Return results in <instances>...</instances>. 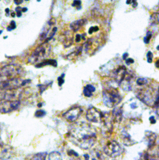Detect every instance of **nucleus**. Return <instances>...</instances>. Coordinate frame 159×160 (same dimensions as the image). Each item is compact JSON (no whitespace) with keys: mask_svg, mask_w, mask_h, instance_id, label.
<instances>
[{"mask_svg":"<svg viewBox=\"0 0 159 160\" xmlns=\"http://www.w3.org/2000/svg\"><path fill=\"white\" fill-rule=\"evenodd\" d=\"M26 1H28V0H26Z\"/></svg>","mask_w":159,"mask_h":160,"instance_id":"ea45409f","label":"nucleus"},{"mask_svg":"<svg viewBox=\"0 0 159 160\" xmlns=\"http://www.w3.org/2000/svg\"><path fill=\"white\" fill-rule=\"evenodd\" d=\"M129 53H125L123 55V59L124 60H126L127 59V57L129 56Z\"/></svg>","mask_w":159,"mask_h":160,"instance_id":"72a5a7b5","label":"nucleus"},{"mask_svg":"<svg viewBox=\"0 0 159 160\" xmlns=\"http://www.w3.org/2000/svg\"><path fill=\"white\" fill-rule=\"evenodd\" d=\"M15 13H14V12H13V13H11V16H12V17H15Z\"/></svg>","mask_w":159,"mask_h":160,"instance_id":"e433bc0d","label":"nucleus"},{"mask_svg":"<svg viewBox=\"0 0 159 160\" xmlns=\"http://www.w3.org/2000/svg\"><path fill=\"white\" fill-rule=\"evenodd\" d=\"M134 62V61L133 59H132V58H129V59H126L125 62H126V64L127 65L129 66L131 64L133 63Z\"/></svg>","mask_w":159,"mask_h":160,"instance_id":"c85d7f7f","label":"nucleus"},{"mask_svg":"<svg viewBox=\"0 0 159 160\" xmlns=\"http://www.w3.org/2000/svg\"><path fill=\"white\" fill-rule=\"evenodd\" d=\"M81 1L79 0H75L72 6L73 7H76L77 9H79L81 8Z\"/></svg>","mask_w":159,"mask_h":160,"instance_id":"a878e982","label":"nucleus"},{"mask_svg":"<svg viewBox=\"0 0 159 160\" xmlns=\"http://www.w3.org/2000/svg\"><path fill=\"white\" fill-rule=\"evenodd\" d=\"M83 110L80 106H73L63 113V116L68 122H74L79 118Z\"/></svg>","mask_w":159,"mask_h":160,"instance_id":"9d476101","label":"nucleus"},{"mask_svg":"<svg viewBox=\"0 0 159 160\" xmlns=\"http://www.w3.org/2000/svg\"><path fill=\"white\" fill-rule=\"evenodd\" d=\"M152 36V32H150V31L147 32V33L146 36L144 38V43L147 44L149 43Z\"/></svg>","mask_w":159,"mask_h":160,"instance_id":"4be33fe9","label":"nucleus"},{"mask_svg":"<svg viewBox=\"0 0 159 160\" xmlns=\"http://www.w3.org/2000/svg\"><path fill=\"white\" fill-rule=\"evenodd\" d=\"M152 20L153 21V22H155V23L157 22L158 23L159 22V15L158 13H155L153 14L152 17Z\"/></svg>","mask_w":159,"mask_h":160,"instance_id":"bb28decb","label":"nucleus"},{"mask_svg":"<svg viewBox=\"0 0 159 160\" xmlns=\"http://www.w3.org/2000/svg\"><path fill=\"white\" fill-rule=\"evenodd\" d=\"M74 37L73 32H65L64 35V38L63 39V44L65 48H69L71 47L74 43Z\"/></svg>","mask_w":159,"mask_h":160,"instance_id":"ddd939ff","label":"nucleus"},{"mask_svg":"<svg viewBox=\"0 0 159 160\" xmlns=\"http://www.w3.org/2000/svg\"><path fill=\"white\" fill-rule=\"evenodd\" d=\"M16 11L17 12V16L18 17H20L21 15V8L17 7L16 8Z\"/></svg>","mask_w":159,"mask_h":160,"instance_id":"c756f323","label":"nucleus"},{"mask_svg":"<svg viewBox=\"0 0 159 160\" xmlns=\"http://www.w3.org/2000/svg\"><path fill=\"white\" fill-rule=\"evenodd\" d=\"M46 153H39L34 155L31 160H46Z\"/></svg>","mask_w":159,"mask_h":160,"instance_id":"aec40b11","label":"nucleus"},{"mask_svg":"<svg viewBox=\"0 0 159 160\" xmlns=\"http://www.w3.org/2000/svg\"><path fill=\"white\" fill-rule=\"evenodd\" d=\"M13 149L8 145L4 143L0 140V159L7 160L12 157L13 154Z\"/></svg>","mask_w":159,"mask_h":160,"instance_id":"9b49d317","label":"nucleus"},{"mask_svg":"<svg viewBox=\"0 0 159 160\" xmlns=\"http://www.w3.org/2000/svg\"><path fill=\"white\" fill-rule=\"evenodd\" d=\"M105 154L112 158L119 157L122 153V148L115 141H112L106 143L104 148Z\"/></svg>","mask_w":159,"mask_h":160,"instance_id":"0eeeda50","label":"nucleus"},{"mask_svg":"<svg viewBox=\"0 0 159 160\" xmlns=\"http://www.w3.org/2000/svg\"><path fill=\"white\" fill-rule=\"evenodd\" d=\"M70 133L73 143L84 149L91 148L97 140L95 130L90 124L84 122L75 125Z\"/></svg>","mask_w":159,"mask_h":160,"instance_id":"f257e3e1","label":"nucleus"},{"mask_svg":"<svg viewBox=\"0 0 159 160\" xmlns=\"http://www.w3.org/2000/svg\"><path fill=\"white\" fill-rule=\"evenodd\" d=\"M27 8H23L22 9V11L24 12H26V11H27Z\"/></svg>","mask_w":159,"mask_h":160,"instance_id":"c9c22d12","label":"nucleus"},{"mask_svg":"<svg viewBox=\"0 0 159 160\" xmlns=\"http://www.w3.org/2000/svg\"><path fill=\"white\" fill-rule=\"evenodd\" d=\"M2 31H0V34H1V33H2Z\"/></svg>","mask_w":159,"mask_h":160,"instance_id":"58836bf2","label":"nucleus"},{"mask_svg":"<svg viewBox=\"0 0 159 160\" xmlns=\"http://www.w3.org/2000/svg\"><path fill=\"white\" fill-rule=\"evenodd\" d=\"M87 19H82L76 21L72 22L70 25V28L73 32H78L85 24Z\"/></svg>","mask_w":159,"mask_h":160,"instance_id":"4468645a","label":"nucleus"},{"mask_svg":"<svg viewBox=\"0 0 159 160\" xmlns=\"http://www.w3.org/2000/svg\"><path fill=\"white\" fill-rule=\"evenodd\" d=\"M57 62L56 60L49 59V60H46L44 61H42V62L39 63L38 64L36 65V67L41 68L46 65H51L53 66H57Z\"/></svg>","mask_w":159,"mask_h":160,"instance_id":"f3484780","label":"nucleus"},{"mask_svg":"<svg viewBox=\"0 0 159 160\" xmlns=\"http://www.w3.org/2000/svg\"><path fill=\"white\" fill-rule=\"evenodd\" d=\"M49 160H63L61 156L57 152H53L49 154Z\"/></svg>","mask_w":159,"mask_h":160,"instance_id":"6ab92c4d","label":"nucleus"},{"mask_svg":"<svg viewBox=\"0 0 159 160\" xmlns=\"http://www.w3.org/2000/svg\"><path fill=\"white\" fill-rule=\"evenodd\" d=\"M96 90V88L91 84H87L84 87L83 89V94L87 98H91L93 95V93Z\"/></svg>","mask_w":159,"mask_h":160,"instance_id":"2eb2a0df","label":"nucleus"},{"mask_svg":"<svg viewBox=\"0 0 159 160\" xmlns=\"http://www.w3.org/2000/svg\"><path fill=\"white\" fill-rule=\"evenodd\" d=\"M21 104L19 100H6L0 102V112L8 113L18 109Z\"/></svg>","mask_w":159,"mask_h":160,"instance_id":"6e6552de","label":"nucleus"},{"mask_svg":"<svg viewBox=\"0 0 159 160\" xmlns=\"http://www.w3.org/2000/svg\"><path fill=\"white\" fill-rule=\"evenodd\" d=\"M146 86L145 87H143L136 91V97L149 107L158 108V87H154L152 84Z\"/></svg>","mask_w":159,"mask_h":160,"instance_id":"f03ea898","label":"nucleus"},{"mask_svg":"<svg viewBox=\"0 0 159 160\" xmlns=\"http://www.w3.org/2000/svg\"><path fill=\"white\" fill-rule=\"evenodd\" d=\"M64 76H65V74H62L60 77L58 78V85L59 86H61L63 84V83L64 82V80L63 79Z\"/></svg>","mask_w":159,"mask_h":160,"instance_id":"393cba45","label":"nucleus"},{"mask_svg":"<svg viewBox=\"0 0 159 160\" xmlns=\"http://www.w3.org/2000/svg\"><path fill=\"white\" fill-rule=\"evenodd\" d=\"M14 2L16 4L19 5L22 2L23 0H14Z\"/></svg>","mask_w":159,"mask_h":160,"instance_id":"473e14b6","label":"nucleus"},{"mask_svg":"<svg viewBox=\"0 0 159 160\" xmlns=\"http://www.w3.org/2000/svg\"><path fill=\"white\" fill-rule=\"evenodd\" d=\"M6 11L7 13H8V12H9V9H8V8H7V9H6Z\"/></svg>","mask_w":159,"mask_h":160,"instance_id":"4c0bfd02","label":"nucleus"},{"mask_svg":"<svg viewBox=\"0 0 159 160\" xmlns=\"http://www.w3.org/2000/svg\"><path fill=\"white\" fill-rule=\"evenodd\" d=\"M130 107L131 108L133 109V110L137 108V104H136V102H133V103H132L131 104H130Z\"/></svg>","mask_w":159,"mask_h":160,"instance_id":"7c9ffc66","label":"nucleus"},{"mask_svg":"<svg viewBox=\"0 0 159 160\" xmlns=\"http://www.w3.org/2000/svg\"><path fill=\"white\" fill-rule=\"evenodd\" d=\"M123 110L122 107H115L112 112V119L114 122L119 123L122 120Z\"/></svg>","mask_w":159,"mask_h":160,"instance_id":"f8f14e48","label":"nucleus"},{"mask_svg":"<svg viewBox=\"0 0 159 160\" xmlns=\"http://www.w3.org/2000/svg\"><path fill=\"white\" fill-rule=\"evenodd\" d=\"M23 69L19 66L16 65L6 66L0 69V78H6V79H8L19 78L23 75Z\"/></svg>","mask_w":159,"mask_h":160,"instance_id":"423d86ee","label":"nucleus"},{"mask_svg":"<svg viewBox=\"0 0 159 160\" xmlns=\"http://www.w3.org/2000/svg\"><path fill=\"white\" fill-rule=\"evenodd\" d=\"M136 83L137 84L140 86H144L148 83V81L147 79L144 78H140L136 81Z\"/></svg>","mask_w":159,"mask_h":160,"instance_id":"412c9836","label":"nucleus"},{"mask_svg":"<svg viewBox=\"0 0 159 160\" xmlns=\"http://www.w3.org/2000/svg\"><path fill=\"white\" fill-rule=\"evenodd\" d=\"M149 120H150V122L152 124H155L156 122V119H155V117L154 116L151 117L149 118Z\"/></svg>","mask_w":159,"mask_h":160,"instance_id":"2f4dec72","label":"nucleus"},{"mask_svg":"<svg viewBox=\"0 0 159 160\" xmlns=\"http://www.w3.org/2000/svg\"><path fill=\"white\" fill-rule=\"evenodd\" d=\"M46 112L44 110H37L35 112V116L37 118H41L45 115Z\"/></svg>","mask_w":159,"mask_h":160,"instance_id":"5701e85b","label":"nucleus"},{"mask_svg":"<svg viewBox=\"0 0 159 160\" xmlns=\"http://www.w3.org/2000/svg\"><path fill=\"white\" fill-rule=\"evenodd\" d=\"M16 27V23H15V22L12 21H11V23H10V26L7 27V29L8 31H11V30H13V29H15Z\"/></svg>","mask_w":159,"mask_h":160,"instance_id":"cd10ccee","label":"nucleus"},{"mask_svg":"<svg viewBox=\"0 0 159 160\" xmlns=\"http://www.w3.org/2000/svg\"><path fill=\"white\" fill-rule=\"evenodd\" d=\"M147 62L151 63L153 62V54L151 52L149 51L147 54Z\"/></svg>","mask_w":159,"mask_h":160,"instance_id":"b1692460","label":"nucleus"},{"mask_svg":"<svg viewBox=\"0 0 159 160\" xmlns=\"http://www.w3.org/2000/svg\"><path fill=\"white\" fill-rule=\"evenodd\" d=\"M91 160H102V156L100 151L94 150L91 152L90 155Z\"/></svg>","mask_w":159,"mask_h":160,"instance_id":"a211bd4d","label":"nucleus"},{"mask_svg":"<svg viewBox=\"0 0 159 160\" xmlns=\"http://www.w3.org/2000/svg\"><path fill=\"white\" fill-rule=\"evenodd\" d=\"M103 117L104 113L93 106L90 107L86 113L87 119L92 123H99L102 122Z\"/></svg>","mask_w":159,"mask_h":160,"instance_id":"1a4fd4ad","label":"nucleus"},{"mask_svg":"<svg viewBox=\"0 0 159 160\" xmlns=\"http://www.w3.org/2000/svg\"><path fill=\"white\" fill-rule=\"evenodd\" d=\"M30 82V80H23L21 78H14L0 81V90L9 91L17 90L26 85Z\"/></svg>","mask_w":159,"mask_h":160,"instance_id":"20e7f679","label":"nucleus"},{"mask_svg":"<svg viewBox=\"0 0 159 160\" xmlns=\"http://www.w3.org/2000/svg\"><path fill=\"white\" fill-rule=\"evenodd\" d=\"M82 50H83V47H82V46H80L78 48H76L71 53L66 56V58L68 60H72L74 58H76V57H77V56L80 55L81 52H82Z\"/></svg>","mask_w":159,"mask_h":160,"instance_id":"dca6fc26","label":"nucleus"},{"mask_svg":"<svg viewBox=\"0 0 159 160\" xmlns=\"http://www.w3.org/2000/svg\"><path fill=\"white\" fill-rule=\"evenodd\" d=\"M156 66L157 67V68H159V60H158L156 62Z\"/></svg>","mask_w":159,"mask_h":160,"instance_id":"f704fd0d","label":"nucleus"},{"mask_svg":"<svg viewBox=\"0 0 159 160\" xmlns=\"http://www.w3.org/2000/svg\"><path fill=\"white\" fill-rule=\"evenodd\" d=\"M102 96L105 105L110 108L116 107L122 100L118 89L113 87L105 88L103 90Z\"/></svg>","mask_w":159,"mask_h":160,"instance_id":"7ed1b4c3","label":"nucleus"},{"mask_svg":"<svg viewBox=\"0 0 159 160\" xmlns=\"http://www.w3.org/2000/svg\"><path fill=\"white\" fill-rule=\"evenodd\" d=\"M50 52V47L47 43H43L38 46L33 52L29 61L31 63L39 62L49 55Z\"/></svg>","mask_w":159,"mask_h":160,"instance_id":"39448f33","label":"nucleus"}]
</instances>
